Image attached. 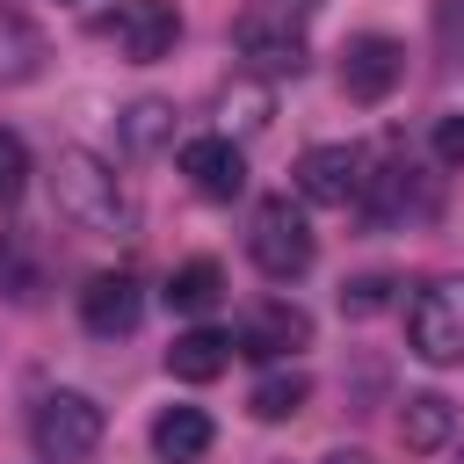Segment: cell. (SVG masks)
<instances>
[{"label":"cell","instance_id":"7a4b0ae2","mask_svg":"<svg viewBox=\"0 0 464 464\" xmlns=\"http://www.w3.org/2000/svg\"><path fill=\"white\" fill-rule=\"evenodd\" d=\"M246 254H254V268L268 283H297L319 246H312V225H304V210L290 196H261L254 218H246Z\"/></svg>","mask_w":464,"mask_h":464},{"label":"cell","instance_id":"6da1fadb","mask_svg":"<svg viewBox=\"0 0 464 464\" xmlns=\"http://www.w3.org/2000/svg\"><path fill=\"white\" fill-rule=\"evenodd\" d=\"M51 196H58V218L80 225V232H94V239L130 232V196H123L116 167L94 160L87 145H65V152H58V167H51Z\"/></svg>","mask_w":464,"mask_h":464},{"label":"cell","instance_id":"5bb4252c","mask_svg":"<svg viewBox=\"0 0 464 464\" xmlns=\"http://www.w3.org/2000/svg\"><path fill=\"white\" fill-rule=\"evenodd\" d=\"M457 435V406L442 399V392H413L406 406H399V442L413 450V457H428V450H442Z\"/></svg>","mask_w":464,"mask_h":464},{"label":"cell","instance_id":"5b68a950","mask_svg":"<svg viewBox=\"0 0 464 464\" xmlns=\"http://www.w3.org/2000/svg\"><path fill=\"white\" fill-rule=\"evenodd\" d=\"M232 44L254 72H304V22L290 14V0H268V7H246L232 22Z\"/></svg>","mask_w":464,"mask_h":464},{"label":"cell","instance_id":"8fae6325","mask_svg":"<svg viewBox=\"0 0 464 464\" xmlns=\"http://www.w3.org/2000/svg\"><path fill=\"white\" fill-rule=\"evenodd\" d=\"M181 174L196 181V196L232 203V196L246 188V152H239L232 138H188V145H181Z\"/></svg>","mask_w":464,"mask_h":464},{"label":"cell","instance_id":"e0dca14e","mask_svg":"<svg viewBox=\"0 0 464 464\" xmlns=\"http://www.w3.org/2000/svg\"><path fill=\"white\" fill-rule=\"evenodd\" d=\"M36 65H44V36L14 7H0V80H29Z\"/></svg>","mask_w":464,"mask_h":464},{"label":"cell","instance_id":"9a60e30c","mask_svg":"<svg viewBox=\"0 0 464 464\" xmlns=\"http://www.w3.org/2000/svg\"><path fill=\"white\" fill-rule=\"evenodd\" d=\"M218 297H225V268H218L210 254H196V261H181V268L167 276V304L188 312V319H203Z\"/></svg>","mask_w":464,"mask_h":464},{"label":"cell","instance_id":"ffe728a7","mask_svg":"<svg viewBox=\"0 0 464 464\" xmlns=\"http://www.w3.org/2000/svg\"><path fill=\"white\" fill-rule=\"evenodd\" d=\"M392 304V276H355V283H341V312L348 319H370V312H384Z\"/></svg>","mask_w":464,"mask_h":464},{"label":"cell","instance_id":"ac0fdd59","mask_svg":"<svg viewBox=\"0 0 464 464\" xmlns=\"http://www.w3.org/2000/svg\"><path fill=\"white\" fill-rule=\"evenodd\" d=\"M174 138V109L167 102H130L123 109V152H160Z\"/></svg>","mask_w":464,"mask_h":464},{"label":"cell","instance_id":"8992f818","mask_svg":"<svg viewBox=\"0 0 464 464\" xmlns=\"http://www.w3.org/2000/svg\"><path fill=\"white\" fill-rule=\"evenodd\" d=\"M399 80H406V44H399V36H377V29H370V36H355V44L341 51V94H348V102L370 109V102H384Z\"/></svg>","mask_w":464,"mask_h":464},{"label":"cell","instance_id":"4fadbf2b","mask_svg":"<svg viewBox=\"0 0 464 464\" xmlns=\"http://www.w3.org/2000/svg\"><path fill=\"white\" fill-rule=\"evenodd\" d=\"M225 362H232V334H218V326H188L167 348V377H181V384H210V377H225Z\"/></svg>","mask_w":464,"mask_h":464},{"label":"cell","instance_id":"44dd1931","mask_svg":"<svg viewBox=\"0 0 464 464\" xmlns=\"http://www.w3.org/2000/svg\"><path fill=\"white\" fill-rule=\"evenodd\" d=\"M22 188H29V145L0 130V203H22Z\"/></svg>","mask_w":464,"mask_h":464},{"label":"cell","instance_id":"52a82bcc","mask_svg":"<svg viewBox=\"0 0 464 464\" xmlns=\"http://www.w3.org/2000/svg\"><path fill=\"white\" fill-rule=\"evenodd\" d=\"M109 36H116V51L130 65H160L181 44V7L174 0H123L116 22H109Z\"/></svg>","mask_w":464,"mask_h":464},{"label":"cell","instance_id":"9c48e42d","mask_svg":"<svg viewBox=\"0 0 464 464\" xmlns=\"http://www.w3.org/2000/svg\"><path fill=\"white\" fill-rule=\"evenodd\" d=\"M138 319H145V290H138L130 268H102V276H87V290H80V326H87V334L116 341V334H130Z\"/></svg>","mask_w":464,"mask_h":464},{"label":"cell","instance_id":"30bf717a","mask_svg":"<svg viewBox=\"0 0 464 464\" xmlns=\"http://www.w3.org/2000/svg\"><path fill=\"white\" fill-rule=\"evenodd\" d=\"M304 341H312V319H304L297 304L268 297V304H254V312L239 319L232 355H246V362H276V355H290V348H304Z\"/></svg>","mask_w":464,"mask_h":464},{"label":"cell","instance_id":"603a6c76","mask_svg":"<svg viewBox=\"0 0 464 464\" xmlns=\"http://www.w3.org/2000/svg\"><path fill=\"white\" fill-rule=\"evenodd\" d=\"M435 160L442 167H464V116H442L435 123Z\"/></svg>","mask_w":464,"mask_h":464},{"label":"cell","instance_id":"7c38bea8","mask_svg":"<svg viewBox=\"0 0 464 464\" xmlns=\"http://www.w3.org/2000/svg\"><path fill=\"white\" fill-rule=\"evenodd\" d=\"M210 442H218V428H210L203 406H167V413L152 420V457H160V464H203Z\"/></svg>","mask_w":464,"mask_h":464},{"label":"cell","instance_id":"3957f363","mask_svg":"<svg viewBox=\"0 0 464 464\" xmlns=\"http://www.w3.org/2000/svg\"><path fill=\"white\" fill-rule=\"evenodd\" d=\"M102 428L109 420H102V406L87 392H44L36 413H29V442H36L44 464H87L102 450Z\"/></svg>","mask_w":464,"mask_h":464},{"label":"cell","instance_id":"ba28073f","mask_svg":"<svg viewBox=\"0 0 464 464\" xmlns=\"http://www.w3.org/2000/svg\"><path fill=\"white\" fill-rule=\"evenodd\" d=\"M362 152L355 145H312L304 160H297V196L304 203H326V210H348L355 196H362Z\"/></svg>","mask_w":464,"mask_h":464},{"label":"cell","instance_id":"cb8c5ba5","mask_svg":"<svg viewBox=\"0 0 464 464\" xmlns=\"http://www.w3.org/2000/svg\"><path fill=\"white\" fill-rule=\"evenodd\" d=\"M326 464H370V457H362V450H334Z\"/></svg>","mask_w":464,"mask_h":464},{"label":"cell","instance_id":"d6986e66","mask_svg":"<svg viewBox=\"0 0 464 464\" xmlns=\"http://www.w3.org/2000/svg\"><path fill=\"white\" fill-rule=\"evenodd\" d=\"M218 109H225V123H239V130H261L268 123V87H254V80H232L225 94H218Z\"/></svg>","mask_w":464,"mask_h":464},{"label":"cell","instance_id":"7402d4cb","mask_svg":"<svg viewBox=\"0 0 464 464\" xmlns=\"http://www.w3.org/2000/svg\"><path fill=\"white\" fill-rule=\"evenodd\" d=\"M0 290H7V297H36V261H29L7 232H0Z\"/></svg>","mask_w":464,"mask_h":464},{"label":"cell","instance_id":"2e32d148","mask_svg":"<svg viewBox=\"0 0 464 464\" xmlns=\"http://www.w3.org/2000/svg\"><path fill=\"white\" fill-rule=\"evenodd\" d=\"M304 399H312V377H304V370H268V377L246 392V413H254V420H290V413H304Z\"/></svg>","mask_w":464,"mask_h":464},{"label":"cell","instance_id":"277c9868","mask_svg":"<svg viewBox=\"0 0 464 464\" xmlns=\"http://www.w3.org/2000/svg\"><path fill=\"white\" fill-rule=\"evenodd\" d=\"M406 341L420 362H464V276H435L406 304Z\"/></svg>","mask_w":464,"mask_h":464}]
</instances>
